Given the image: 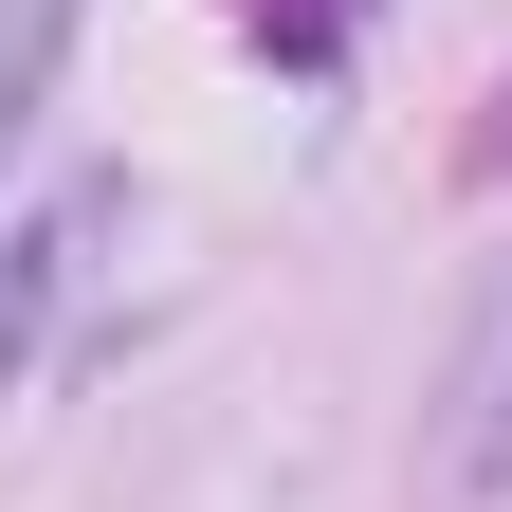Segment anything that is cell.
<instances>
[{
	"label": "cell",
	"mask_w": 512,
	"mask_h": 512,
	"mask_svg": "<svg viewBox=\"0 0 512 512\" xmlns=\"http://www.w3.org/2000/svg\"><path fill=\"white\" fill-rule=\"evenodd\" d=\"M110 220H128V183H55V202L0 238V403L37 384V348H55V311H74V275H92Z\"/></svg>",
	"instance_id": "1"
},
{
	"label": "cell",
	"mask_w": 512,
	"mask_h": 512,
	"mask_svg": "<svg viewBox=\"0 0 512 512\" xmlns=\"http://www.w3.org/2000/svg\"><path fill=\"white\" fill-rule=\"evenodd\" d=\"M55 55H74V0H0V165L37 147V92H55Z\"/></svg>",
	"instance_id": "2"
},
{
	"label": "cell",
	"mask_w": 512,
	"mask_h": 512,
	"mask_svg": "<svg viewBox=\"0 0 512 512\" xmlns=\"http://www.w3.org/2000/svg\"><path fill=\"white\" fill-rule=\"evenodd\" d=\"M476 476H512V403H494V421H476Z\"/></svg>",
	"instance_id": "3"
}]
</instances>
